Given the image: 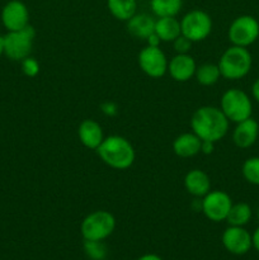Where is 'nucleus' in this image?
Returning a JSON list of instances; mask_svg holds the SVG:
<instances>
[{"label": "nucleus", "mask_w": 259, "mask_h": 260, "mask_svg": "<svg viewBox=\"0 0 259 260\" xmlns=\"http://www.w3.org/2000/svg\"><path fill=\"white\" fill-rule=\"evenodd\" d=\"M20 62H22V71L25 76L35 78V76L38 75V73H40V63H38L36 58L28 56L27 58H24Z\"/></svg>", "instance_id": "a878e982"}, {"label": "nucleus", "mask_w": 259, "mask_h": 260, "mask_svg": "<svg viewBox=\"0 0 259 260\" xmlns=\"http://www.w3.org/2000/svg\"><path fill=\"white\" fill-rule=\"evenodd\" d=\"M251 240H253V248L259 253V226L251 235Z\"/></svg>", "instance_id": "2f4dec72"}, {"label": "nucleus", "mask_w": 259, "mask_h": 260, "mask_svg": "<svg viewBox=\"0 0 259 260\" xmlns=\"http://www.w3.org/2000/svg\"><path fill=\"white\" fill-rule=\"evenodd\" d=\"M241 174L249 184L259 185V156L246 159L241 167Z\"/></svg>", "instance_id": "b1692460"}, {"label": "nucleus", "mask_w": 259, "mask_h": 260, "mask_svg": "<svg viewBox=\"0 0 259 260\" xmlns=\"http://www.w3.org/2000/svg\"><path fill=\"white\" fill-rule=\"evenodd\" d=\"M231 206H233V200L223 190H210L201 200V211L206 218L212 222L226 221Z\"/></svg>", "instance_id": "1a4fd4ad"}, {"label": "nucleus", "mask_w": 259, "mask_h": 260, "mask_svg": "<svg viewBox=\"0 0 259 260\" xmlns=\"http://www.w3.org/2000/svg\"><path fill=\"white\" fill-rule=\"evenodd\" d=\"M35 37L36 30L30 24L23 29L8 32L4 36V55L12 61H23L30 56Z\"/></svg>", "instance_id": "423d86ee"}, {"label": "nucleus", "mask_w": 259, "mask_h": 260, "mask_svg": "<svg viewBox=\"0 0 259 260\" xmlns=\"http://www.w3.org/2000/svg\"><path fill=\"white\" fill-rule=\"evenodd\" d=\"M217 65L222 78L228 80H239L250 73L253 57L246 47L231 45L223 51Z\"/></svg>", "instance_id": "7ed1b4c3"}, {"label": "nucleus", "mask_w": 259, "mask_h": 260, "mask_svg": "<svg viewBox=\"0 0 259 260\" xmlns=\"http://www.w3.org/2000/svg\"><path fill=\"white\" fill-rule=\"evenodd\" d=\"M183 7V0H150V8L157 18L177 17Z\"/></svg>", "instance_id": "5701e85b"}, {"label": "nucleus", "mask_w": 259, "mask_h": 260, "mask_svg": "<svg viewBox=\"0 0 259 260\" xmlns=\"http://www.w3.org/2000/svg\"><path fill=\"white\" fill-rule=\"evenodd\" d=\"M2 23L8 32L19 30L29 25V10L20 0H10L2 9Z\"/></svg>", "instance_id": "f8f14e48"}, {"label": "nucleus", "mask_w": 259, "mask_h": 260, "mask_svg": "<svg viewBox=\"0 0 259 260\" xmlns=\"http://www.w3.org/2000/svg\"><path fill=\"white\" fill-rule=\"evenodd\" d=\"M228 38L231 45L248 48L259 38V22L253 15H239L229 27Z\"/></svg>", "instance_id": "0eeeda50"}, {"label": "nucleus", "mask_w": 259, "mask_h": 260, "mask_svg": "<svg viewBox=\"0 0 259 260\" xmlns=\"http://www.w3.org/2000/svg\"><path fill=\"white\" fill-rule=\"evenodd\" d=\"M137 260H163L159 255L156 254H145V255L140 256Z\"/></svg>", "instance_id": "473e14b6"}, {"label": "nucleus", "mask_w": 259, "mask_h": 260, "mask_svg": "<svg viewBox=\"0 0 259 260\" xmlns=\"http://www.w3.org/2000/svg\"><path fill=\"white\" fill-rule=\"evenodd\" d=\"M155 33L161 42H173L182 35L180 22L175 17H163L155 20Z\"/></svg>", "instance_id": "6ab92c4d"}, {"label": "nucleus", "mask_w": 259, "mask_h": 260, "mask_svg": "<svg viewBox=\"0 0 259 260\" xmlns=\"http://www.w3.org/2000/svg\"><path fill=\"white\" fill-rule=\"evenodd\" d=\"M192 41H189L183 35H180L179 37L173 41V47H174L177 53H188L190 51V48H192Z\"/></svg>", "instance_id": "bb28decb"}, {"label": "nucleus", "mask_w": 259, "mask_h": 260, "mask_svg": "<svg viewBox=\"0 0 259 260\" xmlns=\"http://www.w3.org/2000/svg\"><path fill=\"white\" fill-rule=\"evenodd\" d=\"M256 217H258V220H259V208H258V212H256Z\"/></svg>", "instance_id": "f704fd0d"}, {"label": "nucleus", "mask_w": 259, "mask_h": 260, "mask_svg": "<svg viewBox=\"0 0 259 260\" xmlns=\"http://www.w3.org/2000/svg\"><path fill=\"white\" fill-rule=\"evenodd\" d=\"M251 95H253V98L259 103V78L256 79L253 83V85H251Z\"/></svg>", "instance_id": "7c9ffc66"}, {"label": "nucleus", "mask_w": 259, "mask_h": 260, "mask_svg": "<svg viewBox=\"0 0 259 260\" xmlns=\"http://www.w3.org/2000/svg\"><path fill=\"white\" fill-rule=\"evenodd\" d=\"M251 217H253V211L248 203H233L226 217V222L229 223V226H243L244 228L250 222Z\"/></svg>", "instance_id": "412c9836"}, {"label": "nucleus", "mask_w": 259, "mask_h": 260, "mask_svg": "<svg viewBox=\"0 0 259 260\" xmlns=\"http://www.w3.org/2000/svg\"><path fill=\"white\" fill-rule=\"evenodd\" d=\"M127 30L139 40H146L155 30V19L146 13H136L127 20Z\"/></svg>", "instance_id": "a211bd4d"}, {"label": "nucleus", "mask_w": 259, "mask_h": 260, "mask_svg": "<svg viewBox=\"0 0 259 260\" xmlns=\"http://www.w3.org/2000/svg\"><path fill=\"white\" fill-rule=\"evenodd\" d=\"M229 119L220 108L203 106L196 109L190 118V128L202 141L218 142L228 135Z\"/></svg>", "instance_id": "f257e3e1"}, {"label": "nucleus", "mask_w": 259, "mask_h": 260, "mask_svg": "<svg viewBox=\"0 0 259 260\" xmlns=\"http://www.w3.org/2000/svg\"><path fill=\"white\" fill-rule=\"evenodd\" d=\"M95 151L104 164L116 170L128 169L136 159V152L131 142L119 135L104 137Z\"/></svg>", "instance_id": "f03ea898"}, {"label": "nucleus", "mask_w": 259, "mask_h": 260, "mask_svg": "<svg viewBox=\"0 0 259 260\" xmlns=\"http://www.w3.org/2000/svg\"><path fill=\"white\" fill-rule=\"evenodd\" d=\"M220 109L229 122L239 123L244 119L250 118L253 113V103L245 91L238 88H231L221 96Z\"/></svg>", "instance_id": "20e7f679"}, {"label": "nucleus", "mask_w": 259, "mask_h": 260, "mask_svg": "<svg viewBox=\"0 0 259 260\" xmlns=\"http://www.w3.org/2000/svg\"><path fill=\"white\" fill-rule=\"evenodd\" d=\"M195 78L197 83L202 86H212L220 80L221 76L220 69L217 63H202L196 69Z\"/></svg>", "instance_id": "4be33fe9"}, {"label": "nucleus", "mask_w": 259, "mask_h": 260, "mask_svg": "<svg viewBox=\"0 0 259 260\" xmlns=\"http://www.w3.org/2000/svg\"><path fill=\"white\" fill-rule=\"evenodd\" d=\"M197 63L189 53H177L168 62V74L173 80L185 83L195 76Z\"/></svg>", "instance_id": "ddd939ff"}, {"label": "nucleus", "mask_w": 259, "mask_h": 260, "mask_svg": "<svg viewBox=\"0 0 259 260\" xmlns=\"http://www.w3.org/2000/svg\"><path fill=\"white\" fill-rule=\"evenodd\" d=\"M180 30L182 35L193 43L201 42L212 32V19L210 14L203 10H190L180 20Z\"/></svg>", "instance_id": "6e6552de"}, {"label": "nucleus", "mask_w": 259, "mask_h": 260, "mask_svg": "<svg viewBox=\"0 0 259 260\" xmlns=\"http://www.w3.org/2000/svg\"><path fill=\"white\" fill-rule=\"evenodd\" d=\"M184 188L188 194L196 198H202L211 190V179L203 170L192 169L185 174Z\"/></svg>", "instance_id": "dca6fc26"}, {"label": "nucleus", "mask_w": 259, "mask_h": 260, "mask_svg": "<svg viewBox=\"0 0 259 260\" xmlns=\"http://www.w3.org/2000/svg\"><path fill=\"white\" fill-rule=\"evenodd\" d=\"M145 41H146L147 46H152V47H160V43H161V41H160V38L157 37V35L155 32L151 33Z\"/></svg>", "instance_id": "c756f323"}, {"label": "nucleus", "mask_w": 259, "mask_h": 260, "mask_svg": "<svg viewBox=\"0 0 259 260\" xmlns=\"http://www.w3.org/2000/svg\"><path fill=\"white\" fill-rule=\"evenodd\" d=\"M101 109H102V112H103V113L106 114V116L112 117V116H114V114H117L116 104L111 103V102H107V103L102 104Z\"/></svg>", "instance_id": "cd10ccee"}, {"label": "nucleus", "mask_w": 259, "mask_h": 260, "mask_svg": "<svg viewBox=\"0 0 259 260\" xmlns=\"http://www.w3.org/2000/svg\"><path fill=\"white\" fill-rule=\"evenodd\" d=\"M259 137V123L254 118L244 119L236 123L233 131V141L239 149H249Z\"/></svg>", "instance_id": "4468645a"}, {"label": "nucleus", "mask_w": 259, "mask_h": 260, "mask_svg": "<svg viewBox=\"0 0 259 260\" xmlns=\"http://www.w3.org/2000/svg\"><path fill=\"white\" fill-rule=\"evenodd\" d=\"M137 61H139V66L142 73L146 74L150 78L159 79L168 73L169 60L160 47L146 45L140 51Z\"/></svg>", "instance_id": "9d476101"}, {"label": "nucleus", "mask_w": 259, "mask_h": 260, "mask_svg": "<svg viewBox=\"0 0 259 260\" xmlns=\"http://www.w3.org/2000/svg\"><path fill=\"white\" fill-rule=\"evenodd\" d=\"M215 150V142L211 141H202L201 144V152L205 155H211Z\"/></svg>", "instance_id": "c85d7f7f"}, {"label": "nucleus", "mask_w": 259, "mask_h": 260, "mask_svg": "<svg viewBox=\"0 0 259 260\" xmlns=\"http://www.w3.org/2000/svg\"><path fill=\"white\" fill-rule=\"evenodd\" d=\"M4 55V36L0 35V57Z\"/></svg>", "instance_id": "72a5a7b5"}, {"label": "nucleus", "mask_w": 259, "mask_h": 260, "mask_svg": "<svg viewBox=\"0 0 259 260\" xmlns=\"http://www.w3.org/2000/svg\"><path fill=\"white\" fill-rule=\"evenodd\" d=\"M107 7L109 13L116 19L127 22L130 18L136 14L137 2L136 0H107Z\"/></svg>", "instance_id": "aec40b11"}, {"label": "nucleus", "mask_w": 259, "mask_h": 260, "mask_svg": "<svg viewBox=\"0 0 259 260\" xmlns=\"http://www.w3.org/2000/svg\"><path fill=\"white\" fill-rule=\"evenodd\" d=\"M78 136L86 149L96 150L103 142L104 134L101 124L94 119H84L78 127Z\"/></svg>", "instance_id": "2eb2a0df"}, {"label": "nucleus", "mask_w": 259, "mask_h": 260, "mask_svg": "<svg viewBox=\"0 0 259 260\" xmlns=\"http://www.w3.org/2000/svg\"><path fill=\"white\" fill-rule=\"evenodd\" d=\"M116 218L111 212L104 210L94 211L85 216L80 225V233L84 240L104 241L113 234Z\"/></svg>", "instance_id": "39448f33"}, {"label": "nucleus", "mask_w": 259, "mask_h": 260, "mask_svg": "<svg viewBox=\"0 0 259 260\" xmlns=\"http://www.w3.org/2000/svg\"><path fill=\"white\" fill-rule=\"evenodd\" d=\"M201 144L202 140L193 132H184L175 137L173 142V151L177 156L182 159L193 157L201 152Z\"/></svg>", "instance_id": "f3484780"}, {"label": "nucleus", "mask_w": 259, "mask_h": 260, "mask_svg": "<svg viewBox=\"0 0 259 260\" xmlns=\"http://www.w3.org/2000/svg\"><path fill=\"white\" fill-rule=\"evenodd\" d=\"M226 250L234 255H244L253 248L251 234L243 226H229L221 236Z\"/></svg>", "instance_id": "9b49d317"}, {"label": "nucleus", "mask_w": 259, "mask_h": 260, "mask_svg": "<svg viewBox=\"0 0 259 260\" xmlns=\"http://www.w3.org/2000/svg\"><path fill=\"white\" fill-rule=\"evenodd\" d=\"M84 251L91 260H104L107 256V248L103 241L84 240Z\"/></svg>", "instance_id": "393cba45"}]
</instances>
